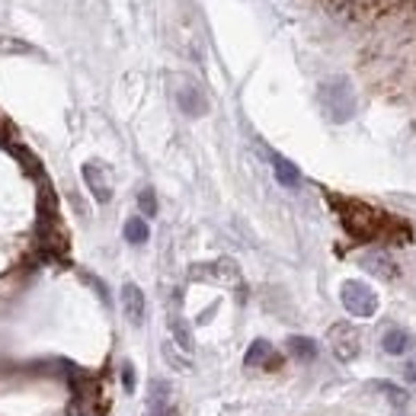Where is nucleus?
<instances>
[{"instance_id":"1","label":"nucleus","mask_w":416,"mask_h":416,"mask_svg":"<svg viewBox=\"0 0 416 416\" xmlns=\"http://www.w3.org/2000/svg\"><path fill=\"white\" fill-rule=\"evenodd\" d=\"M336 208H340V221L343 227L358 237V241H374V237H384V227L391 225L381 211L368 208L365 202H349V199H333Z\"/></svg>"},{"instance_id":"2","label":"nucleus","mask_w":416,"mask_h":416,"mask_svg":"<svg viewBox=\"0 0 416 416\" xmlns=\"http://www.w3.org/2000/svg\"><path fill=\"white\" fill-rule=\"evenodd\" d=\"M320 106L330 116V122H349L352 112H356V96H352V87L346 77H330V80L320 83Z\"/></svg>"},{"instance_id":"3","label":"nucleus","mask_w":416,"mask_h":416,"mask_svg":"<svg viewBox=\"0 0 416 416\" xmlns=\"http://www.w3.org/2000/svg\"><path fill=\"white\" fill-rule=\"evenodd\" d=\"M340 301H343V308L349 311L352 317H374V314H378V295H374L365 282H358V279L343 282Z\"/></svg>"},{"instance_id":"4","label":"nucleus","mask_w":416,"mask_h":416,"mask_svg":"<svg viewBox=\"0 0 416 416\" xmlns=\"http://www.w3.org/2000/svg\"><path fill=\"white\" fill-rule=\"evenodd\" d=\"M330 349L340 362H352L358 356V330L352 324H333L330 327Z\"/></svg>"},{"instance_id":"5","label":"nucleus","mask_w":416,"mask_h":416,"mask_svg":"<svg viewBox=\"0 0 416 416\" xmlns=\"http://www.w3.org/2000/svg\"><path fill=\"white\" fill-rule=\"evenodd\" d=\"M148 416H176L173 388L166 381H150L148 388Z\"/></svg>"},{"instance_id":"6","label":"nucleus","mask_w":416,"mask_h":416,"mask_svg":"<svg viewBox=\"0 0 416 416\" xmlns=\"http://www.w3.org/2000/svg\"><path fill=\"white\" fill-rule=\"evenodd\" d=\"M83 183H87V189L93 192V199L100 202V205H106V202L112 199V186H109V180H106V170H103V164H96V160L83 164Z\"/></svg>"},{"instance_id":"7","label":"nucleus","mask_w":416,"mask_h":416,"mask_svg":"<svg viewBox=\"0 0 416 416\" xmlns=\"http://www.w3.org/2000/svg\"><path fill=\"white\" fill-rule=\"evenodd\" d=\"M381 349L388 356H410L416 349V333L407 330V327H391L381 336Z\"/></svg>"},{"instance_id":"8","label":"nucleus","mask_w":416,"mask_h":416,"mask_svg":"<svg viewBox=\"0 0 416 416\" xmlns=\"http://www.w3.org/2000/svg\"><path fill=\"white\" fill-rule=\"evenodd\" d=\"M362 263V269H368L372 275H378V279H397V263H394L384 250H372V253H365V257L358 259Z\"/></svg>"},{"instance_id":"9","label":"nucleus","mask_w":416,"mask_h":416,"mask_svg":"<svg viewBox=\"0 0 416 416\" xmlns=\"http://www.w3.org/2000/svg\"><path fill=\"white\" fill-rule=\"evenodd\" d=\"M144 308H148V304H144V291L135 282L122 285V311L132 324H141L144 320Z\"/></svg>"},{"instance_id":"10","label":"nucleus","mask_w":416,"mask_h":416,"mask_svg":"<svg viewBox=\"0 0 416 416\" xmlns=\"http://www.w3.org/2000/svg\"><path fill=\"white\" fill-rule=\"evenodd\" d=\"M243 365L247 368H275L279 365V356H275V349L266 340H253V346H250L247 356H243Z\"/></svg>"},{"instance_id":"11","label":"nucleus","mask_w":416,"mask_h":416,"mask_svg":"<svg viewBox=\"0 0 416 416\" xmlns=\"http://www.w3.org/2000/svg\"><path fill=\"white\" fill-rule=\"evenodd\" d=\"M176 100H180V109H183L186 116H205V96H202V90L196 87V83H186L183 90L176 93Z\"/></svg>"},{"instance_id":"12","label":"nucleus","mask_w":416,"mask_h":416,"mask_svg":"<svg viewBox=\"0 0 416 416\" xmlns=\"http://www.w3.org/2000/svg\"><path fill=\"white\" fill-rule=\"evenodd\" d=\"M269 160H272V173L275 180L285 186V189H295V186L301 183V170L291 160H285L282 154H269Z\"/></svg>"},{"instance_id":"13","label":"nucleus","mask_w":416,"mask_h":416,"mask_svg":"<svg viewBox=\"0 0 416 416\" xmlns=\"http://www.w3.org/2000/svg\"><path fill=\"white\" fill-rule=\"evenodd\" d=\"M288 352L298 362H314L317 358V343L311 336H288Z\"/></svg>"},{"instance_id":"14","label":"nucleus","mask_w":416,"mask_h":416,"mask_svg":"<svg viewBox=\"0 0 416 416\" xmlns=\"http://www.w3.org/2000/svg\"><path fill=\"white\" fill-rule=\"evenodd\" d=\"M148 237H150V227H148V221L144 218H128L125 221V241L128 243H135V247H141V243H148Z\"/></svg>"},{"instance_id":"15","label":"nucleus","mask_w":416,"mask_h":416,"mask_svg":"<svg viewBox=\"0 0 416 416\" xmlns=\"http://www.w3.org/2000/svg\"><path fill=\"white\" fill-rule=\"evenodd\" d=\"M374 391H381L397 410H404V407H407V400H410L407 391H404V388H397V384H391V381H374Z\"/></svg>"},{"instance_id":"16","label":"nucleus","mask_w":416,"mask_h":416,"mask_svg":"<svg viewBox=\"0 0 416 416\" xmlns=\"http://www.w3.org/2000/svg\"><path fill=\"white\" fill-rule=\"evenodd\" d=\"M170 333L176 336L180 349H183V352H192V333H189V327H186L183 317H170Z\"/></svg>"},{"instance_id":"17","label":"nucleus","mask_w":416,"mask_h":416,"mask_svg":"<svg viewBox=\"0 0 416 416\" xmlns=\"http://www.w3.org/2000/svg\"><path fill=\"white\" fill-rule=\"evenodd\" d=\"M138 208H141V215H148V218L157 215V196H154V189L138 192Z\"/></svg>"},{"instance_id":"18","label":"nucleus","mask_w":416,"mask_h":416,"mask_svg":"<svg viewBox=\"0 0 416 416\" xmlns=\"http://www.w3.org/2000/svg\"><path fill=\"white\" fill-rule=\"evenodd\" d=\"M0 51H3V55H7V51H13V55H29L33 45H26V42L13 39V35H0Z\"/></svg>"},{"instance_id":"19","label":"nucleus","mask_w":416,"mask_h":416,"mask_svg":"<svg viewBox=\"0 0 416 416\" xmlns=\"http://www.w3.org/2000/svg\"><path fill=\"white\" fill-rule=\"evenodd\" d=\"M122 384H125V391H128V394L135 391V368L128 365V362L122 365Z\"/></svg>"},{"instance_id":"20","label":"nucleus","mask_w":416,"mask_h":416,"mask_svg":"<svg viewBox=\"0 0 416 416\" xmlns=\"http://www.w3.org/2000/svg\"><path fill=\"white\" fill-rule=\"evenodd\" d=\"M404 381L416 384V356H410L407 362H404Z\"/></svg>"}]
</instances>
